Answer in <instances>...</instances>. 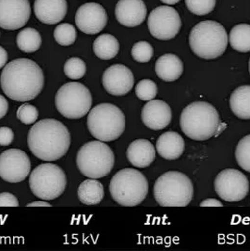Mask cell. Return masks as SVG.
Returning a JSON list of instances; mask_svg holds the SVG:
<instances>
[{"instance_id":"obj_5","label":"cell","mask_w":250,"mask_h":251,"mask_svg":"<svg viewBox=\"0 0 250 251\" xmlns=\"http://www.w3.org/2000/svg\"><path fill=\"white\" fill-rule=\"evenodd\" d=\"M149 183L143 173L135 169H124L117 172L109 184V191L119 205H139L148 195Z\"/></svg>"},{"instance_id":"obj_40","label":"cell","mask_w":250,"mask_h":251,"mask_svg":"<svg viewBox=\"0 0 250 251\" xmlns=\"http://www.w3.org/2000/svg\"><path fill=\"white\" fill-rule=\"evenodd\" d=\"M27 207H34V206H45V207H51V204L48 203L46 201H33L31 203H28Z\"/></svg>"},{"instance_id":"obj_21","label":"cell","mask_w":250,"mask_h":251,"mask_svg":"<svg viewBox=\"0 0 250 251\" xmlns=\"http://www.w3.org/2000/svg\"><path fill=\"white\" fill-rule=\"evenodd\" d=\"M184 139L179 133L166 132L156 141V150L162 158L176 160L180 158L184 151Z\"/></svg>"},{"instance_id":"obj_35","label":"cell","mask_w":250,"mask_h":251,"mask_svg":"<svg viewBox=\"0 0 250 251\" xmlns=\"http://www.w3.org/2000/svg\"><path fill=\"white\" fill-rule=\"evenodd\" d=\"M14 138V134L11 128L1 127L0 128V146H9L12 144Z\"/></svg>"},{"instance_id":"obj_26","label":"cell","mask_w":250,"mask_h":251,"mask_svg":"<svg viewBox=\"0 0 250 251\" xmlns=\"http://www.w3.org/2000/svg\"><path fill=\"white\" fill-rule=\"evenodd\" d=\"M231 47L240 53L250 52V25L239 24L235 25L228 37Z\"/></svg>"},{"instance_id":"obj_18","label":"cell","mask_w":250,"mask_h":251,"mask_svg":"<svg viewBox=\"0 0 250 251\" xmlns=\"http://www.w3.org/2000/svg\"><path fill=\"white\" fill-rule=\"evenodd\" d=\"M115 15L121 25L136 27L144 22L147 8L142 0H119L115 8Z\"/></svg>"},{"instance_id":"obj_15","label":"cell","mask_w":250,"mask_h":251,"mask_svg":"<svg viewBox=\"0 0 250 251\" xmlns=\"http://www.w3.org/2000/svg\"><path fill=\"white\" fill-rule=\"evenodd\" d=\"M135 85L132 71L123 64H115L106 69L102 75L104 90L114 96H125Z\"/></svg>"},{"instance_id":"obj_42","label":"cell","mask_w":250,"mask_h":251,"mask_svg":"<svg viewBox=\"0 0 250 251\" xmlns=\"http://www.w3.org/2000/svg\"><path fill=\"white\" fill-rule=\"evenodd\" d=\"M161 1L167 5H174V4L179 3L181 0H161Z\"/></svg>"},{"instance_id":"obj_38","label":"cell","mask_w":250,"mask_h":251,"mask_svg":"<svg viewBox=\"0 0 250 251\" xmlns=\"http://www.w3.org/2000/svg\"><path fill=\"white\" fill-rule=\"evenodd\" d=\"M200 207H222L223 204H222V202H220V201H218V200H216V199H212V198H210V199H207V200H204L200 204Z\"/></svg>"},{"instance_id":"obj_28","label":"cell","mask_w":250,"mask_h":251,"mask_svg":"<svg viewBox=\"0 0 250 251\" xmlns=\"http://www.w3.org/2000/svg\"><path fill=\"white\" fill-rule=\"evenodd\" d=\"M54 37L58 45L68 46L73 45L75 42L77 33L73 25L67 23L60 24L57 25L54 31Z\"/></svg>"},{"instance_id":"obj_8","label":"cell","mask_w":250,"mask_h":251,"mask_svg":"<svg viewBox=\"0 0 250 251\" xmlns=\"http://www.w3.org/2000/svg\"><path fill=\"white\" fill-rule=\"evenodd\" d=\"M114 164L113 151L100 140L87 142L77 152V168L89 179L98 180L107 176L112 171Z\"/></svg>"},{"instance_id":"obj_31","label":"cell","mask_w":250,"mask_h":251,"mask_svg":"<svg viewBox=\"0 0 250 251\" xmlns=\"http://www.w3.org/2000/svg\"><path fill=\"white\" fill-rule=\"evenodd\" d=\"M158 93V88L152 80L143 79L139 81L136 86V94L141 101L153 100Z\"/></svg>"},{"instance_id":"obj_25","label":"cell","mask_w":250,"mask_h":251,"mask_svg":"<svg viewBox=\"0 0 250 251\" xmlns=\"http://www.w3.org/2000/svg\"><path fill=\"white\" fill-rule=\"evenodd\" d=\"M119 50L120 44L112 35H101L93 43V52L95 56L102 60L112 59L118 55Z\"/></svg>"},{"instance_id":"obj_22","label":"cell","mask_w":250,"mask_h":251,"mask_svg":"<svg viewBox=\"0 0 250 251\" xmlns=\"http://www.w3.org/2000/svg\"><path fill=\"white\" fill-rule=\"evenodd\" d=\"M155 72L160 79L165 82H174L182 75L183 62L174 54H166L156 60Z\"/></svg>"},{"instance_id":"obj_20","label":"cell","mask_w":250,"mask_h":251,"mask_svg":"<svg viewBox=\"0 0 250 251\" xmlns=\"http://www.w3.org/2000/svg\"><path fill=\"white\" fill-rule=\"evenodd\" d=\"M127 159L136 168H147L155 159L154 146L147 139H137L127 149Z\"/></svg>"},{"instance_id":"obj_4","label":"cell","mask_w":250,"mask_h":251,"mask_svg":"<svg viewBox=\"0 0 250 251\" xmlns=\"http://www.w3.org/2000/svg\"><path fill=\"white\" fill-rule=\"evenodd\" d=\"M227 31L221 24L205 20L197 24L189 35V46L194 54L202 59H216L226 51Z\"/></svg>"},{"instance_id":"obj_7","label":"cell","mask_w":250,"mask_h":251,"mask_svg":"<svg viewBox=\"0 0 250 251\" xmlns=\"http://www.w3.org/2000/svg\"><path fill=\"white\" fill-rule=\"evenodd\" d=\"M88 129L91 136L102 142H110L121 137L125 130L124 112L112 103L94 106L88 116Z\"/></svg>"},{"instance_id":"obj_10","label":"cell","mask_w":250,"mask_h":251,"mask_svg":"<svg viewBox=\"0 0 250 251\" xmlns=\"http://www.w3.org/2000/svg\"><path fill=\"white\" fill-rule=\"evenodd\" d=\"M57 111L71 120H78L89 113L92 105L90 90L78 82L64 84L56 93Z\"/></svg>"},{"instance_id":"obj_32","label":"cell","mask_w":250,"mask_h":251,"mask_svg":"<svg viewBox=\"0 0 250 251\" xmlns=\"http://www.w3.org/2000/svg\"><path fill=\"white\" fill-rule=\"evenodd\" d=\"M154 55L153 47L148 42H137L132 48V57L140 63L149 62Z\"/></svg>"},{"instance_id":"obj_34","label":"cell","mask_w":250,"mask_h":251,"mask_svg":"<svg viewBox=\"0 0 250 251\" xmlns=\"http://www.w3.org/2000/svg\"><path fill=\"white\" fill-rule=\"evenodd\" d=\"M16 116L20 122L25 126L35 124L39 117V111L34 105L29 103H24L17 109Z\"/></svg>"},{"instance_id":"obj_29","label":"cell","mask_w":250,"mask_h":251,"mask_svg":"<svg viewBox=\"0 0 250 251\" xmlns=\"http://www.w3.org/2000/svg\"><path fill=\"white\" fill-rule=\"evenodd\" d=\"M235 158L243 170L250 172V135L240 139L235 150Z\"/></svg>"},{"instance_id":"obj_41","label":"cell","mask_w":250,"mask_h":251,"mask_svg":"<svg viewBox=\"0 0 250 251\" xmlns=\"http://www.w3.org/2000/svg\"><path fill=\"white\" fill-rule=\"evenodd\" d=\"M226 127H227V126H226L225 123H220L219 126H218V129H217V132H216V137H217L219 134H221L222 131H223Z\"/></svg>"},{"instance_id":"obj_13","label":"cell","mask_w":250,"mask_h":251,"mask_svg":"<svg viewBox=\"0 0 250 251\" xmlns=\"http://www.w3.org/2000/svg\"><path fill=\"white\" fill-rule=\"evenodd\" d=\"M31 170L29 156L19 149H9L0 154V177L7 183H21Z\"/></svg>"},{"instance_id":"obj_19","label":"cell","mask_w":250,"mask_h":251,"mask_svg":"<svg viewBox=\"0 0 250 251\" xmlns=\"http://www.w3.org/2000/svg\"><path fill=\"white\" fill-rule=\"evenodd\" d=\"M66 0H35L36 17L47 25H54L62 21L67 13Z\"/></svg>"},{"instance_id":"obj_37","label":"cell","mask_w":250,"mask_h":251,"mask_svg":"<svg viewBox=\"0 0 250 251\" xmlns=\"http://www.w3.org/2000/svg\"><path fill=\"white\" fill-rule=\"evenodd\" d=\"M9 111V103L7 99L0 94V120L3 119Z\"/></svg>"},{"instance_id":"obj_2","label":"cell","mask_w":250,"mask_h":251,"mask_svg":"<svg viewBox=\"0 0 250 251\" xmlns=\"http://www.w3.org/2000/svg\"><path fill=\"white\" fill-rule=\"evenodd\" d=\"M29 150L42 161L52 162L62 158L68 152L71 135L68 128L55 119L37 122L27 136Z\"/></svg>"},{"instance_id":"obj_30","label":"cell","mask_w":250,"mask_h":251,"mask_svg":"<svg viewBox=\"0 0 250 251\" xmlns=\"http://www.w3.org/2000/svg\"><path fill=\"white\" fill-rule=\"evenodd\" d=\"M86 63L79 57H71L64 64V74L70 79H81L86 75Z\"/></svg>"},{"instance_id":"obj_27","label":"cell","mask_w":250,"mask_h":251,"mask_svg":"<svg viewBox=\"0 0 250 251\" xmlns=\"http://www.w3.org/2000/svg\"><path fill=\"white\" fill-rule=\"evenodd\" d=\"M16 44L25 53H34L42 46V37L34 28H25L17 35Z\"/></svg>"},{"instance_id":"obj_23","label":"cell","mask_w":250,"mask_h":251,"mask_svg":"<svg viewBox=\"0 0 250 251\" xmlns=\"http://www.w3.org/2000/svg\"><path fill=\"white\" fill-rule=\"evenodd\" d=\"M231 111L241 120H250V86L243 85L235 89L229 99Z\"/></svg>"},{"instance_id":"obj_39","label":"cell","mask_w":250,"mask_h":251,"mask_svg":"<svg viewBox=\"0 0 250 251\" xmlns=\"http://www.w3.org/2000/svg\"><path fill=\"white\" fill-rule=\"evenodd\" d=\"M7 61H8V53L5 50V48L0 46V69L6 66Z\"/></svg>"},{"instance_id":"obj_12","label":"cell","mask_w":250,"mask_h":251,"mask_svg":"<svg viewBox=\"0 0 250 251\" xmlns=\"http://www.w3.org/2000/svg\"><path fill=\"white\" fill-rule=\"evenodd\" d=\"M148 28L150 33L154 38L168 41L179 34L182 28V19L175 9L161 6L150 13Z\"/></svg>"},{"instance_id":"obj_14","label":"cell","mask_w":250,"mask_h":251,"mask_svg":"<svg viewBox=\"0 0 250 251\" xmlns=\"http://www.w3.org/2000/svg\"><path fill=\"white\" fill-rule=\"evenodd\" d=\"M28 0H0V27L16 30L23 27L30 18Z\"/></svg>"},{"instance_id":"obj_3","label":"cell","mask_w":250,"mask_h":251,"mask_svg":"<svg viewBox=\"0 0 250 251\" xmlns=\"http://www.w3.org/2000/svg\"><path fill=\"white\" fill-rule=\"evenodd\" d=\"M220 117L216 107L206 102L188 104L181 114L180 126L183 134L196 141L216 137Z\"/></svg>"},{"instance_id":"obj_17","label":"cell","mask_w":250,"mask_h":251,"mask_svg":"<svg viewBox=\"0 0 250 251\" xmlns=\"http://www.w3.org/2000/svg\"><path fill=\"white\" fill-rule=\"evenodd\" d=\"M171 106L162 100H150L142 107L141 120L150 130H163L171 124Z\"/></svg>"},{"instance_id":"obj_24","label":"cell","mask_w":250,"mask_h":251,"mask_svg":"<svg viewBox=\"0 0 250 251\" xmlns=\"http://www.w3.org/2000/svg\"><path fill=\"white\" fill-rule=\"evenodd\" d=\"M77 194L83 204L97 205L104 197V188L102 183L96 179H89L80 184Z\"/></svg>"},{"instance_id":"obj_16","label":"cell","mask_w":250,"mask_h":251,"mask_svg":"<svg viewBox=\"0 0 250 251\" xmlns=\"http://www.w3.org/2000/svg\"><path fill=\"white\" fill-rule=\"evenodd\" d=\"M107 13L102 5L86 3L81 6L75 15V24L78 29L86 34L101 32L107 24Z\"/></svg>"},{"instance_id":"obj_1","label":"cell","mask_w":250,"mask_h":251,"mask_svg":"<svg viewBox=\"0 0 250 251\" xmlns=\"http://www.w3.org/2000/svg\"><path fill=\"white\" fill-rule=\"evenodd\" d=\"M0 84L2 91L13 101L28 102L43 91L45 75L33 60L17 58L6 64L1 74Z\"/></svg>"},{"instance_id":"obj_11","label":"cell","mask_w":250,"mask_h":251,"mask_svg":"<svg viewBox=\"0 0 250 251\" xmlns=\"http://www.w3.org/2000/svg\"><path fill=\"white\" fill-rule=\"evenodd\" d=\"M215 190L220 199L227 202H237L244 200L250 191L247 176L234 169L219 172L215 179Z\"/></svg>"},{"instance_id":"obj_43","label":"cell","mask_w":250,"mask_h":251,"mask_svg":"<svg viewBox=\"0 0 250 251\" xmlns=\"http://www.w3.org/2000/svg\"><path fill=\"white\" fill-rule=\"evenodd\" d=\"M249 71H250V61H249Z\"/></svg>"},{"instance_id":"obj_9","label":"cell","mask_w":250,"mask_h":251,"mask_svg":"<svg viewBox=\"0 0 250 251\" xmlns=\"http://www.w3.org/2000/svg\"><path fill=\"white\" fill-rule=\"evenodd\" d=\"M67 178L64 171L56 164L44 163L33 170L29 176L32 193L44 201H52L64 193Z\"/></svg>"},{"instance_id":"obj_36","label":"cell","mask_w":250,"mask_h":251,"mask_svg":"<svg viewBox=\"0 0 250 251\" xmlns=\"http://www.w3.org/2000/svg\"><path fill=\"white\" fill-rule=\"evenodd\" d=\"M0 206H11L17 207L19 206V201L17 198L9 192L0 193Z\"/></svg>"},{"instance_id":"obj_6","label":"cell","mask_w":250,"mask_h":251,"mask_svg":"<svg viewBox=\"0 0 250 251\" xmlns=\"http://www.w3.org/2000/svg\"><path fill=\"white\" fill-rule=\"evenodd\" d=\"M153 195L160 206L185 207L193 199V183L182 172H165L154 183Z\"/></svg>"},{"instance_id":"obj_33","label":"cell","mask_w":250,"mask_h":251,"mask_svg":"<svg viewBox=\"0 0 250 251\" xmlns=\"http://www.w3.org/2000/svg\"><path fill=\"white\" fill-rule=\"evenodd\" d=\"M216 0H185L187 9L200 16H203L213 12L216 7Z\"/></svg>"}]
</instances>
